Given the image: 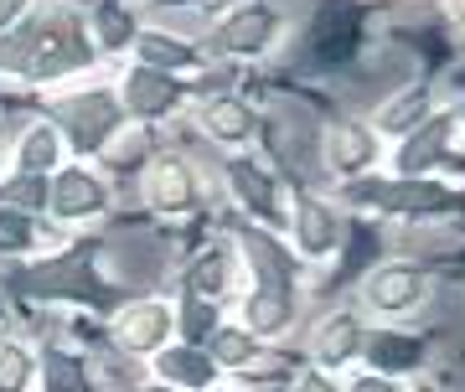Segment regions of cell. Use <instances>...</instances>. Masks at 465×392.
<instances>
[{"instance_id":"obj_1","label":"cell","mask_w":465,"mask_h":392,"mask_svg":"<svg viewBox=\"0 0 465 392\" xmlns=\"http://www.w3.org/2000/svg\"><path fill=\"white\" fill-rule=\"evenodd\" d=\"M36 114H47L52 130L63 134L67 161H84V165H99L130 134V124L119 114L114 83H109L104 67L88 73V78H78V83H63V88L42 93V109Z\"/></svg>"},{"instance_id":"obj_2","label":"cell","mask_w":465,"mask_h":392,"mask_svg":"<svg viewBox=\"0 0 465 392\" xmlns=\"http://www.w3.org/2000/svg\"><path fill=\"white\" fill-rule=\"evenodd\" d=\"M440 294V274H434L430 259H409V253H393V259H372L351 284V310L362 315L367 326H403L434 305Z\"/></svg>"},{"instance_id":"obj_3","label":"cell","mask_w":465,"mask_h":392,"mask_svg":"<svg viewBox=\"0 0 465 392\" xmlns=\"http://www.w3.org/2000/svg\"><path fill=\"white\" fill-rule=\"evenodd\" d=\"M290 11L284 5H269V0H238V5H217L213 21L202 26L197 47L213 67H259L269 63L274 52L290 42Z\"/></svg>"},{"instance_id":"obj_4","label":"cell","mask_w":465,"mask_h":392,"mask_svg":"<svg viewBox=\"0 0 465 392\" xmlns=\"http://www.w3.org/2000/svg\"><path fill=\"white\" fill-rule=\"evenodd\" d=\"M351 232H357V217H347L326 191L316 186H300L290 196V217H284V248L295 253V263L305 274H321L341 263V253L351 248Z\"/></svg>"},{"instance_id":"obj_5","label":"cell","mask_w":465,"mask_h":392,"mask_svg":"<svg viewBox=\"0 0 465 392\" xmlns=\"http://www.w3.org/2000/svg\"><path fill=\"white\" fill-rule=\"evenodd\" d=\"M134 196L150 217L161 222H186V217L207 212V171H202L186 150L176 145H155L140 161V176H134Z\"/></svg>"},{"instance_id":"obj_6","label":"cell","mask_w":465,"mask_h":392,"mask_svg":"<svg viewBox=\"0 0 465 392\" xmlns=\"http://www.w3.org/2000/svg\"><path fill=\"white\" fill-rule=\"evenodd\" d=\"M460 145H465V114L460 103H445L434 109L414 134H403L399 145H388L382 155V176H399V181H460Z\"/></svg>"},{"instance_id":"obj_7","label":"cell","mask_w":465,"mask_h":392,"mask_svg":"<svg viewBox=\"0 0 465 392\" xmlns=\"http://www.w3.org/2000/svg\"><path fill=\"white\" fill-rule=\"evenodd\" d=\"M213 181L223 186V196L232 201L238 222L264 232H280L284 238V217H290V186L280 181V171L259 155V150H243V155H217Z\"/></svg>"},{"instance_id":"obj_8","label":"cell","mask_w":465,"mask_h":392,"mask_svg":"<svg viewBox=\"0 0 465 392\" xmlns=\"http://www.w3.org/2000/svg\"><path fill=\"white\" fill-rule=\"evenodd\" d=\"M109 83H114V98H119V114H124V124L140 134H155L161 124H171V119L186 114V103L197 98V83L186 78H171V73H155V67H114L109 73Z\"/></svg>"},{"instance_id":"obj_9","label":"cell","mask_w":465,"mask_h":392,"mask_svg":"<svg viewBox=\"0 0 465 392\" xmlns=\"http://www.w3.org/2000/svg\"><path fill=\"white\" fill-rule=\"evenodd\" d=\"M186 124L207 150H223V155H243V150H259V124H264V109L253 103L243 88H202L192 103H186Z\"/></svg>"},{"instance_id":"obj_10","label":"cell","mask_w":465,"mask_h":392,"mask_svg":"<svg viewBox=\"0 0 465 392\" xmlns=\"http://www.w3.org/2000/svg\"><path fill=\"white\" fill-rule=\"evenodd\" d=\"M104 341L119 361L145 367L155 351L176 341V315H171V294H124L114 310L104 315Z\"/></svg>"},{"instance_id":"obj_11","label":"cell","mask_w":465,"mask_h":392,"mask_svg":"<svg viewBox=\"0 0 465 392\" xmlns=\"http://www.w3.org/2000/svg\"><path fill=\"white\" fill-rule=\"evenodd\" d=\"M119 207L114 196V181L104 176L99 165H84V161H67L47 176V222L57 232H78V228H99L109 222Z\"/></svg>"},{"instance_id":"obj_12","label":"cell","mask_w":465,"mask_h":392,"mask_svg":"<svg viewBox=\"0 0 465 392\" xmlns=\"http://www.w3.org/2000/svg\"><path fill=\"white\" fill-rule=\"evenodd\" d=\"M382 140L372 134L362 114H331L321 119L316 130V176L321 186L331 191V186H351V181L362 176H378L382 171Z\"/></svg>"},{"instance_id":"obj_13","label":"cell","mask_w":465,"mask_h":392,"mask_svg":"<svg viewBox=\"0 0 465 392\" xmlns=\"http://www.w3.org/2000/svg\"><path fill=\"white\" fill-rule=\"evenodd\" d=\"M362 341H367V320L351 305H326V310H311L305 330H300V361L316 367V372H351L362 361Z\"/></svg>"},{"instance_id":"obj_14","label":"cell","mask_w":465,"mask_h":392,"mask_svg":"<svg viewBox=\"0 0 465 392\" xmlns=\"http://www.w3.org/2000/svg\"><path fill=\"white\" fill-rule=\"evenodd\" d=\"M228 320H238L253 341H264V346H290L305 330V320H311V294L305 289H253V284H243L238 299L228 305Z\"/></svg>"},{"instance_id":"obj_15","label":"cell","mask_w":465,"mask_h":392,"mask_svg":"<svg viewBox=\"0 0 465 392\" xmlns=\"http://www.w3.org/2000/svg\"><path fill=\"white\" fill-rule=\"evenodd\" d=\"M445 103H460V93L450 88V83H434V78H403L399 88H382L378 103L367 109V124L372 134L382 140V150L399 145L403 134H414L434 109H445Z\"/></svg>"},{"instance_id":"obj_16","label":"cell","mask_w":465,"mask_h":392,"mask_svg":"<svg viewBox=\"0 0 465 392\" xmlns=\"http://www.w3.org/2000/svg\"><path fill=\"white\" fill-rule=\"evenodd\" d=\"M140 16H145V26H140V36H134V52H130L134 67H155V73H171V78H186V83H197L202 73L213 67L207 57H202L197 36L182 32V26L166 16V11L140 5Z\"/></svg>"},{"instance_id":"obj_17","label":"cell","mask_w":465,"mask_h":392,"mask_svg":"<svg viewBox=\"0 0 465 392\" xmlns=\"http://www.w3.org/2000/svg\"><path fill=\"white\" fill-rule=\"evenodd\" d=\"M228 248H232V259H238V269H243V284H253V289H305V279H311L295 263V253L284 248L280 232L232 222Z\"/></svg>"},{"instance_id":"obj_18","label":"cell","mask_w":465,"mask_h":392,"mask_svg":"<svg viewBox=\"0 0 465 392\" xmlns=\"http://www.w3.org/2000/svg\"><path fill=\"white\" fill-rule=\"evenodd\" d=\"M78 26H84V42H88V52H94V63H99L104 73H114V67L130 63L134 36H140L145 16H140V5L94 0V5H78Z\"/></svg>"},{"instance_id":"obj_19","label":"cell","mask_w":465,"mask_h":392,"mask_svg":"<svg viewBox=\"0 0 465 392\" xmlns=\"http://www.w3.org/2000/svg\"><path fill=\"white\" fill-rule=\"evenodd\" d=\"M367 372L393 377V382H414V377H430V336H419L409 326H367L362 341V361Z\"/></svg>"},{"instance_id":"obj_20","label":"cell","mask_w":465,"mask_h":392,"mask_svg":"<svg viewBox=\"0 0 465 392\" xmlns=\"http://www.w3.org/2000/svg\"><path fill=\"white\" fill-rule=\"evenodd\" d=\"M238 289H243V269H238L228 243L197 248V253L186 259L182 279H176V294L202 299V305H217V310H228L232 299H238Z\"/></svg>"},{"instance_id":"obj_21","label":"cell","mask_w":465,"mask_h":392,"mask_svg":"<svg viewBox=\"0 0 465 392\" xmlns=\"http://www.w3.org/2000/svg\"><path fill=\"white\" fill-rule=\"evenodd\" d=\"M36 392H104L99 357L67 336L42 341L36 346Z\"/></svg>"},{"instance_id":"obj_22","label":"cell","mask_w":465,"mask_h":392,"mask_svg":"<svg viewBox=\"0 0 465 392\" xmlns=\"http://www.w3.org/2000/svg\"><path fill=\"white\" fill-rule=\"evenodd\" d=\"M5 161H11L5 171H16V176H52L57 165H67L63 134L52 130L47 114H26L5 140Z\"/></svg>"},{"instance_id":"obj_23","label":"cell","mask_w":465,"mask_h":392,"mask_svg":"<svg viewBox=\"0 0 465 392\" xmlns=\"http://www.w3.org/2000/svg\"><path fill=\"white\" fill-rule=\"evenodd\" d=\"M145 377L166 382L171 392H207V387L223 382V372L213 367V357H207L202 346H182V341H171L166 351H155V357L145 361Z\"/></svg>"},{"instance_id":"obj_24","label":"cell","mask_w":465,"mask_h":392,"mask_svg":"<svg viewBox=\"0 0 465 392\" xmlns=\"http://www.w3.org/2000/svg\"><path fill=\"white\" fill-rule=\"evenodd\" d=\"M63 248H67V238L52 228V222L0 212V263L26 269V263H42V259H52V253H63Z\"/></svg>"},{"instance_id":"obj_25","label":"cell","mask_w":465,"mask_h":392,"mask_svg":"<svg viewBox=\"0 0 465 392\" xmlns=\"http://www.w3.org/2000/svg\"><path fill=\"white\" fill-rule=\"evenodd\" d=\"M202 351L213 357V367L223 372V382H238V377L249 372L253 361L264 357V341H253V336L238 326V320H223V326L207 336V346H202Z\"/></svg>"},{"instance_id":"obj_26","label":"cell","mask_w":465,"mask_h":392,"mask_svg":"<svg viewBox=\"0 0 465 392\" xmlns=\"http://www.w3.org/2000/svg\"><path fill=\"white\" fill-rule=\"evenodd\" d=\"M0 212L47 222V176H16V171H5L0 176Z\"/></svg>"},{"instance_id":"obj_27","label":"cell","mask_w":465,"mask_h":392,"mask_svg":"<svg viewBox=\"0 0 465 392\" xmlns=\"http://www.w3.org/2000/svg\"><path fill=\"white\" fill-rule=\"evenodd\" d=\"M171 315H176V341L182 346H207L228 310H217V305H202V299H186V294H171Z\"/></svg>"},{"instance_id":"obj_28","label":"cell","mask_w":465,"mask_h":392,"mask_svg":"<svg viewBox=\"0 0 465 392\" xmlns=\"http://www.w3.org/2000/svg\"><path fill=\"white\" fill-rule=\"evenodd\" d=\"M0 392H36V346L26 336L0 341Z\"/></svg>"},{"instance_id":"obj_29","label":"cell","mask_w":465,"mask_h":392,"mask_svg":"<svg viewBox=\"0 0 465 392\" xmlns=\"http://www.w3.org/2000/svg\"><path fill=\"white\" fill-rule=\"evenodd\" d=\"M409 382H393V377H378L367 372V367H351V372H341V392H403Z\"/></svg>"},{"instance_id":"obj_30","label":"cell","mask_w":465,"mask_h":392,"mask_svg":"<svg viewBox=\"0 0 465 392\" xmlns=\"http://www.w3.org/2000/svg\"><path fill=\"white\" fill-rule=\"evenodd\" d=\"M284 392H341V377L316 372V367H305V361H300V367H295V377L284 382Z\"/></svg>"},{"instance_id":"obj_31","label":"cell","mask_w":465,"mask_h":392,"mask_svg":"<svg viewBox=\"0 0 465 392\" xmlns=\"http://www.w3.org/2000/svg\"><path fill=\"white\" fill-rule=\"evenodd\" d=\"M32 11H36L32 0H0V47H5L26 21H32Z\"/></svg>"},{"instance_id":"obj_32","label":"cell","mask_w":465,"mask_h":392,"mask_svg":"<svg viewBox=\"0 0 465 392\" xmlns=\"http://www.w3.org/2000/svg\"><path fill=\"white\" fill-rule=\"evenodd\" d=\"M403 392H455V387H450V382H440V377H414Z\"/></svg>"},{"instance_id":"obj_33","label":"cell","mask_w":465,"mask_h":392,"mask_svg":"<svg viewBox=\"0 0 465 392\" xmlns=\"http://www.w3.org/2000/svg\"><path fill=\"white\" fill-rule=\"evenodd\" d=\"M207 392H243V387H232V382H217V387H207Z\"/></svg>"},{"instance_id":"obj_34","label":"cell","mask_w":465,"mask_h":392,"mask_svg":"<svg viewBox=\"0 0 465 392\" xmlns=\"http://www.w3.org/2000/svg\"><path fill=\"white\" fill-rule=\"evenodd\" d=\"M0 176H5V134H0Z\"/></svg>"},{"instance_id":"obj_35","label":"cell","mask_w":465,"mask_h":392,"mask_svg":"<svg viewBox=\"0 0 465 392\" xmlns=\"http://www.w3.org/2000/svg\"><path fill=\"white\" fill-rule=\"evenodd\" d=\"M5 336H11V330H5V326H0V341H5Z\"/></svg>"}]
</instances>
